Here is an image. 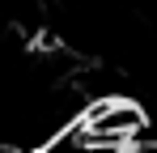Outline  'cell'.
<instances>
[{
  "mask_svg": "<svg viewBox=\"0 0 157 153\" xmlns=\"http://www.w3.org/2000/svg\"><path fill=\"white\" fill-rule=\"evenodd\" d=\"M149 119L153 115H144V106L132 98H98L85 106L81 132L106 149H128L140 136H149Z\"/></svg>",
  "mask_w": 157,
  "mask_h": 153,
  "instance_id": "6da1fadb",
  "label": "cell"
}]
</instances>
